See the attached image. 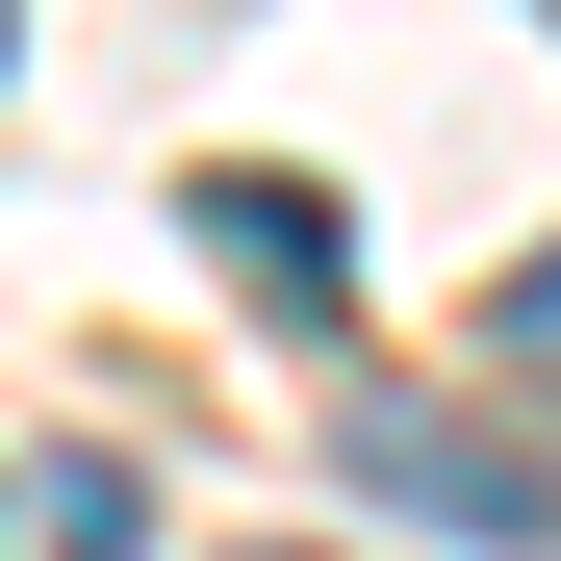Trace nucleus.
<instances>
[{"mask_svg":"<svg viewBox=\"0 0 561 561\" xmlns=\"http://www.w3.org/2000/svg\"><path fill=\"white\" fill-rule=\"evenodd\" d=\"M0 51H26V0H0Z\"/></svg>","mask_w":561,"mask_h":561,"instance_id":"obj_5","label":"nucleus"},{"mask_svg":"<svg viewBox=\"0 0 561 561\" xmlns=\"http://www.w3.org/2000/svg\"><path fill=\"white\" fill-rule=\"evenodd\" d=\"M128 536H153V485H128L103 434H77V459H26V561H128Z\"/></svg>","mask_w":561,"mask_h":561,"instance_id":"obj_3","label":"nucleus"},{"mask_svg":"<svg viewBox=\"0 0 561 561\" xmlns=\"http://www.w3.org/2000/svg\"><path fill=\"white\" fill-rule=\"evenodd\" d=\"M383 485L459 511V536H536V511H561V485H536V434H459V409H383Z\"/></svg>","mask_w":561,"mask_h":561,"instance_id":"obj_1","label":"nucleus"},{"mask_svg":"<svg viewBox=\"0 0 561 561\" xmlns=\"http://www.w3.org/2000/svg\"><path fill=\"white\" fill-rule=\"evenodd\" d=\"M205 255L280 280V307H332V205H307V179H205Z\"/></svg>","mask_w":561,"mask_h":561,"instance_id":"obj_2","label":"nucleus"},{"mask_svg":"<svg viewBox=\"0 0 561 561\" xmlns=\"http://www.w3.org/2000/svg\"><path fill=\"white\" fill-rule=\"evenodd\" d=\"M511 332H561V255H536V280H511Z\"/></svg>","mask_w":561,"mask_h":561,"instance_id":"obj_4","label":"nucleus"},{"mask_svg":"<svg viewBox=\"0 0 561 561\" xmlns=\"http://www.w3.org/2000/svg\"><path fill=\"white\" fill-rule=\"evenodd\" d=\"M536 26H561V0H536Z\"/></svg>","mask_w":561,"mask_h":561,"instance_id":"obj_6","label":"nucleus"}]
</instances>
